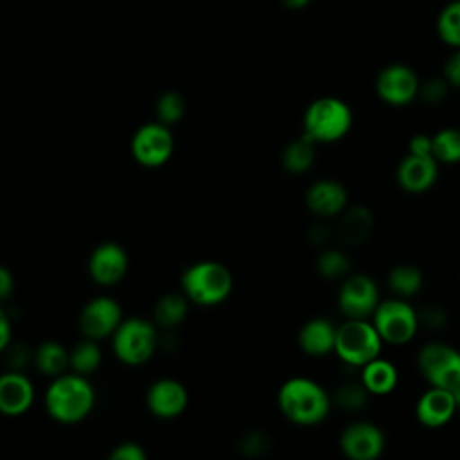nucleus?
Instances as JSON below:
<instances>
[{
  "label": "nucleus",
  "mask_w": 460,
  "mask_h": 460,
  "mask_svg": "<svg viewBox=\"0 0 460 460\" xmlns=\"http://www.w3.org/2000/svg\"><path fill=\"white\" fill-rule=\"evenodd\" d=\"M279 408L288 420L298 426H313L327 417L331 399L318 383L307 377H293L279 390Z\"/></svg>",
  "instance_id": "1"
},
{
  "label": "nucleus",
  "mask_w": 460,
  "mask_h": 460,
  "mask_svg": "<svg viewBox=\"0 0 460 460\" xmlns=\"http://www.w3.org/2000/svg\"><path fill=\"white\" fill-rule=\"evenodd\" d=\"M93 401V388L81 374L56 376L45 395L49 415L65 424L83 420L90 413Z\"/></svg>",
  "instance_id": "2"
},
{
  "label": "nucleus",
  "mask_w": 460,
  "mask_h": 460,
  "mask_svg": "<svg viewBox=\"0 0 460 460\" xmlns=\"http://www.w3.org/2000/svg\"><path fill=\"white\" fill-rule=\"evenodd\" d=\"M352 111L338 97H320L304 113V137L314 142H334L349 133Z\"/></svg>",
  "instance_id": "3"
},
{
  "label": "nucleus",
  "mask_w": 460,
  "mask_h": 460,
  "mask_svg": "<svg viewBox=\"0 0 460 460\" xmlns=\"http://www.w3.org/2000/svg\"><path fill=\"white\" fill-rule=\"evenodd\" d=\"M232 273L216 261H201L185 270L181 288L189 300L198 305H217L232 291Z\"/></svg>",
  "instance_id": "4"
},
{
  "label": "nucleus",
  "mask_w": 460,
  "mask_h": 460,
  "mask_svg": "<svg viewBox=\"0 0 460 460\" xmlns=\"http://www.w3.org/2000/svg\"><path fill=\"white\" fill-rule=\"evenodd\" d=\"M381 336L367 318H349L336 329L334 350L343 363L363 367L381 354Z\"/></svg>",
  "instance_id": "5"
},
{
  "label": "nucleus",
  "mask_w": 460,
  "mask_h": 460,
  "mask_svg": "<svg viewBox=\"0 0 460 460\" xmlns=\"http://www.w3.org/2000/svg\"><path fill=\"white\" fill-rule=\"evenodd\" d=\"M156 329L151 322L142 318H129L120 322L113 331V352L126 365L146 363L156 349Z\"/></svg>",
  "instance_id": "6"
},
{
  "label": "nucleus",
  "mask_w": 460,
  "mask_h": 460,
  "mask_svg": "<svg viewBox=\"0 0 460 460\" xmlns=\"http://www.w3.org/2000/svg\"><path fill=\"white\" fill-rule=\"evenodd\" d=\"M372 316V325L381 340L394 345L410 341L419 327V316L415 309L402 300L379 302Z\"/></svg>",
  "instance_id": "7"
},
{
  "label": "nucleus",
  "mask_w": 460,
  "mask_h": 460,
  "mask_svg": "<svg viewBox=\"0 0 460 460\" xmlns=\"http://www.w3.org/2000/svg\"><path fill=\"white\" fill-rule=\"evenodd\" d=\"M419 370L431 386L451 388L460 381V352L442 341L424 345L417 358Z\"/></svg>",
  "instance_id": "8"
},
{
  "label": "nucleus",
  "mask_w": 460,
  "mask_h": 460,
  "mask_svg": "<svg viewBox=\"0 0 460 460\" xmlns=\"http://www.w3.org/2000/svg\"><path fill=\"white\" fill-rule=\"evenodd\" d=\"M174 147V138L165 124L149 122L135 133L131 140V151L138 164L146 167H158L165 164Z\"/></svg>",
  "instance_id": "9"
},
{
  "label": "nucleus",
  "mask_w": 460,
  "mask_h": 460,
  "mask_svg": "<svg viewBox=\"0 0 460 460\" xmlns=\"http://www.w3.org/2000/svg\"><path fill=\"white\" fill-rule=\"evenodd\" d=\"M419 77L408 65L394 63L385 66L376 77V92L381 101L392 106H404L419 93Z\"/></svg>",
  "instance_id": "10"
},
{
  "label": "nucleus",
  "mask_w": 460,
  "mask_h": 460,
  "mask_svg": "<svg viewBox=\"0 0 460 460\" xmlns=\"http://www.w3.org/2000/svg\"><path fill=\"white\" fill-rule=\"evenodd\" d=\"M377 304V286L367 275H350L340 288L338 305L347 318H367L374 313Z\"/></svg>",
  "instance_id": "11"
},
{
  "label": "nucleus",
  "mask_w": 460,
  "mask_h": 460,
  "mask_svg": "<svg viewBox=\"0 0 460 460\" xmlns=\"http://www.w3.org/2000/svg\"><path fill=\"white\" fill-rule=\"evenodd\" d=\"M120 305L110 296H97L90 300L81 314H79V327L83 334L90 340H99L113 334V331L122 322Z\"/></svg>",
  "instance_id": "12"
},
{
  "label": "nucleus",
  "mask_w": 460,
  "mask_h": 460,
  "mask_svg": "<svg viewBox=\"0 0 460 460\" xmlns=\"http://www.w3.org/2000/svg\"><path fill=\"white\" fill-rule=\"evenodd\" d=\"M340 447L350 460H376L385 449V435L370 422H354L343 429Z\"/></svg>",
  "instance_id": "13"
},
{
  "label": "nucleus",
  "mask_w": 460,
  "mask_h": 460,
  "mask_svg": "<svg viewBox=\"0 0 460 460\" xmlns=\"http://www.w3.org/2000/svg\"><path fill=\"white\" fill-rule=\"evenodd\" d=\"M88 268L95 282L110 286L124 277L128 270V255L117 243H102L93 250Z\"/></svg>",
  "instance_id": "14"
},
{
  "label": "nucleus",
  "mask_w": 460,
  "mask_h": 460,
  "mask_svg": "<svg viewBox=\"0 0 460 460\" xmlns=\"http://www.w3.org/2000/svg\"><path fill=\"white\" fill-rule=\"evenodd\" d=\"M187 401L185 386L174 379H160L147 392V408L160 419L178 417L185 410Z\"/></svg>",
  "instance_id": "15"
},
{
  "label": "nucleus",
  "mask_w": 460,
  "mask_h": 460,
  "mask_svg": "<svg viewBox=\"0 0 460 460\" xmlns=\"http://www.w3.org/2000/svg\"><path fill=\"white\" fill-rule=\"evenodd\" d=\"M437 160L433 156L410 155L404 156L397 167L399 185L411 194L428 190L437 180Z\"/></svg>",
  "instance_id": "16"
},
{
  "label": "nucleus",
  "mask_w": 460,
  "mask_h": 460,
  "mask_svg": "<svg viewBox=\"0 0 460 460\" xmlns=\"http://www.w3.org/2000/svg\"><path fill=\"white\" fill-rule=\"evenodd\" d=\"M456 410L455 399L447 388L431 386L424 392L415 406V415L420 424L428 428H440L451 420Z\"/></svg>",
  "instance_id": "17"
},
{
  "label": "nucleus",
  "mask_w": 460,
  "mask_h": 460,
  "mask_svg": "<svg viewBox=\"0 0 460 460\" xmlns=\"http://www.w3.org/2000/svg\"><path fill=\"white\" fill-rule=\"evenodd\" d=\"M34 388L29 377L20 372L0 376V411L4 415H20L31 408Z\"/></svg>",
  "instance_id": "18"
},
{
  "label": "nucleus",
  "mask_w": 460,
  "mask_h": 460,
  "mask_svg": "<svg viewBox=\"0 0 460 460\" xmlns=\"http://www.w3.org/2000/svg\"><path fill=\"white\" fill-rule=\"evenodd\" d=\"M305 203L309 210L318 216H336L347 205V190L341 183L334 180H320L309 187L305 194Z\"/></svg>",
  "instance_id": "19"
},
{
  "label": "nucleus",
  "mask_w": 460,
  "mask_h": 460,
  "mask_svg": "<svg viewBox=\"0 0 460 460\" xmlns=\"http://www.w3.org/2000/svg\"><path fill=\"white\" fill-rule=\"evenodd\" d=\"M336 327L325 318H313L305 322L298 332L300 349L309 356H323L334 350Z\"/></svg>",
  "instance_id": "20"
},
{
  "label": "nucleus",
  "mask_w": 460,
  "mask_h": 460,
  "mask_svg": "<svg viewBox=\"0 0 460 460\" xmlns=\"http://www.w3.org/2000/svg\"><path fill=\"white\" fill-rule=\"evenodd\" d=\"M361 372V383L368 394L374 395H386L397 385V368L379 356L365 363Z\"/></svg>",
  "instance_id": "21"
},
{
  "label": "nucleus",
  "mask_w": 460,
  "mask_h": 460,
  "mask_svg": "<svg viewBox=\"0 0 460 460\" xmlns=\"http://www.w3.org/2000/svg\"><path fill=\"white\" fill-rule=\"evenodd\" d=\"M372 230V214L368 208L358 205L349 208L340 223H338V235L343 243L358 246L361 244Z\"/></svg>",
  "instance_id": "22"
},
{
  "label": "nucleus",
  "mask_w": 460,
  "mask_h": 460,
  "mask_svg": "<svg viewBox=\"0 0 460 460\" xmlns=\"http://www.w3.org/2000/svg\"><path fill=\"white\" fill-rule=\"evenodd\" d=\"M34 363L47 376H59L68 367V352L58 341H45L36 349Z\"/></svg>",
  "instance_id": "23"
},
{
  "label": "nucleus",
  "mask_w": 460,
  "mask_h": 460,
  "mask_svg": "<svg viewBox=\"0 0 460 460\" xmlns=\"http://www.w3.org/2000/svg\"><path fill=\"white\" fill-rule=\"evenodd\" d=\"M313 160H314L313 142L309 138H305L304 135H302V138L289 142L282 153V164H284L286 171H289L293 174L305 172L313 165Z\"/></svg>",
  "instance_id": "24"
},
{
  "label": "nucleus",
  "mask_w": 460,
  "mask_h": 460,
  "mask_svg": "<svg viewBox=\"0 0 460 460\" xmlns=\"http://www.w3.org/2000/svg\"><path fill=\"white\" fill-rule=\"evenodd\" d=\"M431 156L442 164L460 162V129L444 128L431 137Z\"/></svg>",
  "instance_id": "25"
},
{
  "label": "nucleus",
  "mask_w": 460,
  "mask_h": 460,
  "mask_svg": "<svg viewBox=\"0 0 460 460\" xmlns=\"http://www.w3.org/2000/svg\"><path fill=\"white\" fill-rule=\"evenodd\" d=\"M438 38L455 49H460V0H453L442 7L437 18Z\"/></svg>",
  "instance_id": "26"
},
{
  "label": "nucleus",
  "mask_w": 460,
  "mask_h": 460,
  "mask_svg": "<svg viewBox=\"0 0 460 460\" xmlns=\"http://www.w3.org/2000/svg\"><path fill=\"white\" fill-rule=\"evenodd\" d=\"M101 359H102V354L99 345L95 343V340L86 338L84 341L77 343L68 354V367H72L75 374L84 376L93 372L101 365Z\"/></svg>",
  "instance_id": "27"
},
{
  "label": "nucleus",
  "mask_w": 460,
  "mask_h": 460,
  "mask_svg": "<svg viewBox=\"0 0 460 460\" xmlns=\"http://www.w3.org/2000/svg\"><path fill=\"white\" fill-rule=\"evenodd\" d=\"M388 286L394 293L401 296H411L419 293L422 286V273L417 266L399 264L388 275Z\"/></svg>",
  "instance_id": "28"
},
{
  "label": "nucleus",
  "mask_w": 460,
  "mask_h": 460,
  "mask_svg": "<svg viewBox=\"0 0 460 460\" xmlns=\"http://www.w3.org/2000/svg\"><path fill=\"white\" fill-rule=\"evenodd\" d=\"M187 316V298L176 293H169L156 302L155 320L162 327H174Z\"/></svg>",
  "instance_id": "29"
},
{
  "label": "nucleus",
  "mask_w": 460,
  "mask_h": 460,
  "mask_svg": "<svg viewBox=\"0 0 460 460\" xmlns=\"http://www.w3.org/2000/svg\"><path fill=\"white\" fill-rule=\"evenodd\" d=\"M350 268L349 257L340 250H325L316 261V270L325 279L345 277Z\"/></svg>",
  "instance_id": "30"
},
{
  "label": "nucleus",
  "mask_w": 460,
  "mask_h": 460,
  "mask_svg": "<svg viewBox=\"0 0 460 460\" xmlns=\"http://www.w3.org/2000/svg\"><path fill=\"white\" fill-rule=\"evenodd\" d=\"M185 101L178 92H165L156 102V115L162 124H174L183 117Z\"/></svg>",
  "instance_id": "31"
},
{
  "label": "nucleus",
  "mask_w": 460,
  "mask_h": 460,
  "mask_svg": "<svg viewBox=\"0 0 460 460\" xmlns=\"http://www.w3.org/2000/svg\"><path fill=\"white\" fill-rule=\"evenodd\" d=\"M334 399H336L340 408L354 411V410H359L367 404L368 392L363 386V383H345L336 390Z\"/></svg>",
  "instance_id": "32"
},
{
  "label": "nucleus",
  "mask_w": 460,
  "mask_h": 460,
  "mask_svg": "<svg viewBox=\"0 0 460 460\" xmlns=\"http://www.w3.org/2000/svg\"><path fill=\"white\" fill-rule=\"evenodd\" d=\"M268 447V437H264L261 431H248L239 440V449L246 455H259Z\"/></svg>",
  "instance_id": "33"
},
{
  "label": "nucleus",
  "mask_w": 460,
  "mask_h": 460,
  "mask_svg": "<svg viewBox=\"0 0 460 460\" xmlns=\"http://www.w3.org/2000/svg\"><path fill=\"white\" fill-rule=\"evenodd\" d=\"M419 93L422 95V99L426 102L435 104V102H440L446 97L447 84L442 79H429V81H426V84L422 88L419 86Z\"/></svg>",
  "instance_id": "34"
},
{
  "label": "nucleus",
  "mask_w": 460,
  "mask_h": 460,
  "mask_svg": "<svg viewBox=\"0 0 460 460\" xmlns=\"http://www.w3.org/2000/svg\"><path fill=\"white\" fill-rule=\"evenodd\" d=\"M111 458L113 460H146V451L135 442H126V444H120L117 449H113Z\"/></svg>",
  "instance_id": "35"
},
{
  "label": "nucleus",
  "mask_w": 460,
  "mask_h": 460,
  "mask_svg": "<svg viewBox=\"0 0 460 460\" xmlns=\"http://www.w3.org/2000/svg\"><path fill=\"white\" fill-rule=\"evenodd\" d=\"M444 74H446V79L449 84L460 88V49H456L449 59L446 61V66H444Z\"/></svg>",
  "instance_id": "36"
},
{
  "label": "nucleus",
  "mask_w": 460,
  "mask_h": 460,
  "mask_svg": "<svg viewBox=\"0 0 460 460\" xmlns=\"http://www.w3.org/2000/svg\"><path fill=\"white\" fill-rule=\"evenodd\" d=\"M408 151H410V155L431 156V137H428L424 133L413 135L408 142Z\"/></svg>",
  "instance_id": "37"
},
{
  "label": "nucleus",
  "mask_w": 460,
  "mask_h": 460,
  "mask_svg": "<svg viewBox=\"0 0 460 460\" xmlns=\"http://www.w3.org/2000/svg\"><path fill=\"white\" fill-rule=\"evenodd\" d=\"M444 320H446V314H444V311L438 309V307H426V309L422 311V322H424L426 325L438 327V325L444 323Z\"/></svg>",
  "instance_id": "38"
},
{
  "label": "nucleus",
  "mask_w": 460,
  "mask_h": 460,
  "mask_svg": "<svg viewBox=\"0 0 460 460\" xmlns=\"http://www.w3.org/2000/svg\"><path fill=\"white\" fill-rule=\"evenodd\" d=\"M14 289V280L13 275L7 268L0 266V300H5Z\"/></svg>",
  "instance_id": "39"
},
{
  "label": "nucleus",
  "mask_w": 460,
  "mask_h": 460,
  "mask_svg": "<svg viewBox=\"0 0 460 460\" xmlns=\"http://www.w3.org/2000/svg\"><path fill=\"white\" fill-rule=\"evenodd\" d=\"M11 340V323L5 311L0 307V352L9 345Z\"/></svg>",
  "instance_id": "40"
},
{
  "label": "nucleus",
  "mask_w": 460,
  "mask_h": 460,
  "mask_svg": "<svg viewBox=\"0 0 460 460\" xmlns=\"http://www.w3.org/2000/svg\"><path fill=\"white\" fill-rule=\"evenodd\" d=\"M288 9H302L305 7L311 0H280Z\"/></svg>",
  "instance_id": "41"
},
{
  "label": "nucleus",
  "mask_w": 460,
  "mask_h": 460,
  "mask_svg": "<svg viewBox=\"0 0 460 460\" xmlns=\"http://www.w3.org/2000/svg\"><path fill=\"white\" fill-rule=\"evenodd\" d=\"M449 392H451V395H453V399H455L456 408H460V381H456V383L449 388Z\"/></svg>",
  "instance_id": "42"
}]
</instances>
